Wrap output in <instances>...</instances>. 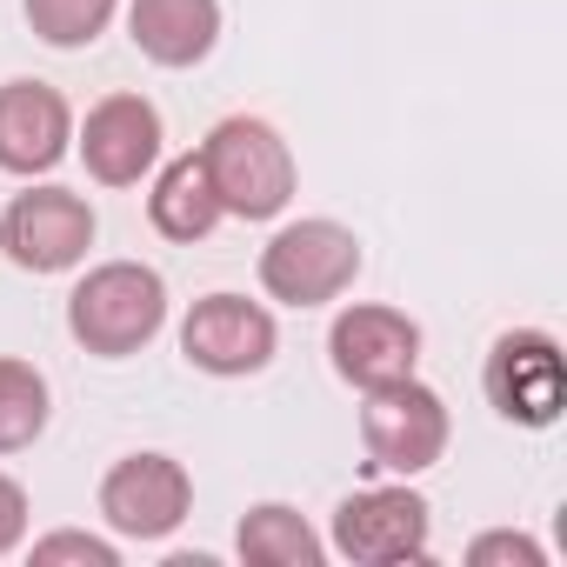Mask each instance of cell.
Instances as JSON below:
<instances>
[{
    "instance_id": "cell-11",
    "label": "cell",
    "mask_w": 567,
    "mask_h": 567,
    "mask_svg": "<svg viewBox=\"0 0 567 567\" xmlns=\"http://www.w3.org/2000/svg\"><path fill=\"white\" fill-rule=\"evenodd\" d=\"M161 107L147 94H107L101 107H87L81 127V161L101 187H134L154 161H161Z\"/></svg>"
},
{
    "instance_id": "cell-13",
    "label": "cell",
    "mask_w": 567,
    "mask_h": 567,
    "mask_svg": "<svg viewBox=\"0 0 567 567\" xmlns=\"http://www.w3.org/2000/svg\"><path fill=\"white\" fill-rule=\"evenodd\" d=\"M127 34L154 68H194L220 41V0H134Z\"/></svg>"
},
{
    "instance_id": "cell-1",
    "label": "cell",
    "mask_w": 567,
    "mask_h": 567,
    "mask_svg": "<svg viewBox=\"0 0 567 567\" xmlns=\"http://www.w3.org/2000/svg\"><path fill=\"white\" fill-rule=\"evenodd\" d=\"M68 328L87 354L127 361L167 328V280L141 260H107L68 295Z\"/></svg>"
},
{
    "instance_id": "cell-8",
    "label": "cell",
    "mask_w": 567,
    "mask_h": 567,
    "mask_svg": "<svg viewBox=\"0 0 567 567\" xmlns=\"http://www.w3.org/2000/svg\"><path fill=\"white\" fill-rule=\"evenodd\" d=\"M334 547L361 567L427 560V501L414 487H361L334 514Z\"/></svg>"
},
{
    "instance_id": "cell-17",
    "label": "cell",
    "mask_w": 567,
    "mask_h": 567,
    "mask_svg": "<svg viewBox=\"0 0 567 567\" xmlns=\"http://www.w3.org/2000/svg\"><path fill=\"white\" fill-rule=\"evenodd\" d=\"M121 0H28V28L48 48H94Z\"/></svg>"
},
{
    "instance_id": "cell-6",
    "label": "cell",
    "mask_w": 567,
    "mask_h": 567,
    "mask_svg": "<svg viewBox=\"0 0 567 567\" xmlns=\"http://www.w3.org/2000/svg\"><path fill=\"white\" fill-rule=\"evenodd\" d=\"M194 507V481L174 454H127L101 481V514L127 540H167Z\"/></svg>"
},
{
    "instance_id": "cell-20",
    "label": "cell",
    "mask_w": 567,
    "mask_h": 567,
    "mask_svg": "<svg viewBox=\"0 0 567 567\" xmlns=\"http://www.w3.org/2000/svg\"><path fill=\"white\" fill-rule=\"evenodd\" d=\"M21 534H28V494H21V481L0 474V554H14Z\"/></svg>"
},
{
    "instance_id": "cell-5",
    "label": "cell",
    "mask_w": 567,
    "mask_h": 567,
    "mask_svg": "<svg viewBox=\"0 0 567 567\" xmlns=\"http://www.w3.org/2000/svg\"><path fill=\"white\" fill-rule=\"evenodd\" d=\"M361 441L368 461L388 474H427L447 454V401L434 388H421L414 374L394 388H374L361 408Z\"/></svg>"
},
{
    "instance_id": "cell-7",
    "label": "cell",
    "mask_w": 567,
    "mask_h": 567,
    "mask_svg": "<svg viewBox=\"0 0 567 567\" xmlns=\"http://www.w3.org/2000/svg\"><path fill=\"white\" fill-rule=\"evenodd\" d=\"M0 247L28 274H68L94 247V207L68 187H34L14 194V207L0 214Z\"/></svg>"
},
{
    "instance_id": "cell-14",
    "label": "cell",
    "mask_w": 567,
    "mask_h": 567,
    "mask_svg": "<svg viewBox=\"0 0 567 567\" xmlns=\"http://www.w3.org/2000/svg\"><path fill=\"white\" fill-rule=\"evenodd\" d=\"M147 220L167 240H207L220 227V200H214V181H207L200 154H181V161L161 167V181L147 194Z\"/></svg>"
},
{
    "instance_id": "cell-3",
    "label": "cell",
    "mask_w": 567,
    "mask_h": 567,
    "mask_svg": "<svg viewBox=\"0 0 567 567\" xmlns=\"http://www.w3.org/2000/svg\"><path fill=\"white\" fill-rule=\"evenodd\" d=\"M361 240L341 220H295L260 247V288L288 308H328L354 288Z\"/></svg>"
},
{
    "instance_id": "cell-12",
    "label": "cell",
    "mask_w": 567,
    "mask_h": 567,
    "mask_svg": "<svg viewBox=\"0 0 567 567\" xmlns=\"http://www.w3.org/2000/svg\"><path fill=\"white\" fill-rule=\"evenodd\" d=\"M74 147V114L61 87L48 81H8L0 87V167L8 174H48Z\"/></svg>"
},
{
    "instance_id": "cell-18",
    "label": "cell",
    "mask_w": 567,
    "mask_h": 567,
    "mask_svg": "<svg viewBox=\"0 0 567 567\" xmlns=\"http://www.w3.org/2000/svg\"><path fill=\"white\" fill-rule=\"evenodd\" d=\"M54 560H81V567H121L114 540H101V534H48V540H34V567H54Z\"/></svg>"
},
{
    "instance_id": "cell-16",
    "label": "cell",
    "mask_w": 567,
    "mask_h": 567,
    "mask_svg": "<svg viewBox=\"0 0 567 567\" xmlns=\"http://www.w3.org/2000/svg\"><path fill=\"white\" fill-rule=\"evenodd\" d=\"M48 427V381L28 361H0V454L34 447Z\"/></svg>"
},
{
    "instance_id": "cell-2",
    "label": "cell",
    "mask_w": 567,
    "mask_h": 567,
    "mask_svg": "<svg viewBox=\"0 0 567 567\" xmlns=\"http://www.w3.org/2000/svg\"><path fill=\"white\" fill-rule=\"evenodd\" d=\"M200 167L214 181L220 214L240 220H274L280 207L295 200V154L267 121L254 114H227L207 141H200Z\"/></svg>"
},
{
    "instance_id": "cell-10",
    "label": "cell",
    "mask_w": 567,
    "mask_h": 567,
    "mask_svg": "<svg viewBox=\"0 0 567 567\" xmlns=\"http://www.w3.org/2000/svg\"><path fill=\"white\" fill-rule=\"evenodd\" d=\"M274 315L240 295H207L181 321V354L200 374H260L274 361Z\"/></svg>"
},
{
    "instance_id": "cell-9",
    "label": "cell",
    "mask_w": 567,
    "mask_h": 567,
    "mask_svg": "<svg viewBox=\"0 0 567 567\" xmlns=\"http://www.w3.org/2000/svg\"><path fill=\"white\" fill-rule=\"evenodd\" d=\"M328 354H334V374L348 388L374 394V388H394L421 368V328L401 308H341L328 328Z\"/></svg>"
},
{
    "instance_id": "cell-4",
    "label": "cell",
    "mask_w": 567,
    "mask_h": 567,
    "mask_svg": "<svg viewBox=\"0 0 567 567\" xmlns=\"http://www.w3.org/2000/svg\"><path fill=\"white\" fill-rule=\"evenodd\" d=\"M481 388H487V408L514 427H554L567 414V361H560V341L540 334V328H514L487 348V368H481Z\"/></svg>"
},
{
    "instance_id": "cell-19",
    "label": "cell",
    "mask_w": 567,
    "mask_h": 567,
    "mask_svg": "<svg viewBox=\"0 0 567 567\" xmlns=\"http://www.w3.org/2000/svg\"><path fill=\"white\" fill-rule=\"evenodd\" d=\"M467 560L474 567H501V560H514V567H547V554H540V540H527V534H481V540H467Z\"/></svg>"
},
{
    "instance_id": "cell-15",
    "label": "cell",
    "mask_w": 567,
    "mask_h": 567,
    "mask_svg": "<svg viewBox=\"0 0 567 567\" xmlns=\"http://www.w3.org/2000/svg\"><path fill=\"white\" fill-rule=\"evenodd\" d=\"M234 547H240V560H254V567H321V554H328L321 534H315L295 507H280V501L247 507Z\"/></svg>"
}]
</instances>
